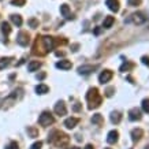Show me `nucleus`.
I'll list each match as a JSON object with an SVG mask.
<instances>
[{
  "label": "nucleus",
  "mask_w": 149,
  "mask_h": 149,
  "mask_svg": "<svg viewBox=\"0 0 149 149\" xmlns=\"http://www.w3.org/2000/svg\"><path fill=\"white\" fill-rule=\"evenodd\" d=\"M86 100H88V103H89V108H97L100 104H101V96H100L99 91L96 89V88H92L88 91L86 93Z\"/></svg>",
  "instance_id": "1"
},
{
  "label": "nucleus",
  "mask_w": 149,
  "mask_h": 149,
  "mask_svg": "<svg viewBox=\"0 0 149 149\" xmlns=\"http://www.w3.org/2000/svg\"><path fill=\"white\" fill-rule=\"evenodd\" d=\"M54 134L56 137H51L49 141L51 142H54L55 145H58V146H66L68 144V136L63 134V133H59V131H54Z\"/></svg>",
  "instance_id": "2"
},
{
  "label": "nucleus",
  "mask_w": 149,
  "mask_h": 149,
  "mask_svg": "<svg viewBox=\"0 0 149 149\" xmlns=\"http://www.w3.org/2000/svg\"><path fill=\"white\" fill-rule=\"evenodd\" d=\"M146 21V17H145L142 13H134L133 15H131L129 19H126V22H133L136 23V25H142V23Z\"/></svg>",
  "instance_id": "3"
},
{
  "label": "nucleus",
  "mask_w": 149,
  "mask_h": 149,
  "mask_svg": "<svg viewBox=\"0 0 149 149\" xmlns=\"http://www.w3.org/2000/svg\"><path fill=\"white\" fill-rule=\"evenodd\" d=\"M38 122H40L41 126H49V125H52V123H54V116L51 115V112L45 111V112H42L40 115Z\"/></svg>",
  "instance_id": "4"
},
{
  "label": "nucleus",
  "mask_w": 149,
  "mask_h": 149,
  "mask_svg": "<svg viewBox=\"0 0 149 149\" xmlns=\"http://www.w3.org/2000/svg\"><path fill=\"white\" fill-rule=\"evenodd\" d=\"M17 42H18L19 45L22 47H26L29 44V36H27V33L25 32H21L18 34V38H17Z\"/></svg>",
  "instance_id": "5"
},
{
  "label": "nucleus",
  "mask_w": 149,
  "mask_h": 149,
  "mask_svg": "<svg viewBox=\"0 0 149 149\" xmlns=\"http://www.w3.org/2000/svg\"><path fill=\"white\" fill-rule=\"evenodd\" d=\"M55 112L58 113V115H60V116L66 115V113H67V109H66V104H64L63 101H59V103L55 105Z\"/></svg>",
  "instance_id": "6"
},
{
  "label": "nucleus",
  "mask_w": 149,
  "mask_h": 149,
  "mask_svg": "<svg viewBox=\"0 0 149 149\" xmlns=\"http://www.w3.org/2000/svg\"><path fill=\"white\" fill-rule=\"evenodd\" d=\"M111 78H112V71H109V70H105V71H103L101 74H100L99 81L101 82V84H107V82H108Z\"/></svg>",
  "instance_id": "7"
},
{
  "label": "nucleus",
  "mask_w": 149,
  "mask_h": 149,
  "mask_svg": "<svg viewBox=\"0 0 149 149\" xmlns=\"http://www.w3.org/2000/svg\"><path fill=\"white\" fill-rule=\"evenodd\" d=\"M105 4L108 6V8L113 13L119 11V0H105Z\"/></svg>",
  "instance_id": "8"
},
{
  "label": "nucleus",
  "mask_w": 149,
  "mask_h": 149,
  "mask_svg": "<svg viewBox=\"0 0 149 149\" xmlns=\"http://www.w3.org/2000/svg\"><path fill=\"white\" fill-rule=\"evenodd\" d=\"M141 111L140 109H137V108H133L129 111V119L130 120H140L141 119Z\"/></svg>",
  "instance_id": "9"
},
{
  "label": "nucleus",
  "mask_w": 149,
  "mask_h": 149,
  "mask_svg": "<svg viewBox=\"0 0 149 149\" xmlns=\"http://www.w3.org/2000/svg\"><path fill=\"white\" fill-rule=\"evenodd\" d=\"M78 122H79L78 118H68V119H66V122H64V126L67 127V129H74V127L77 126Z\"/></svg>",
  "instance_id": "10"
},
{
  "label": "nucleus",
  "mask_w": 149,
  "mask_h": 149,
  "mask_svg": "<svg viewBox=\"0 0 149 149\" xmlns=\"http://www.w3.org/2000/svg\"><path fill=\"white\" fill-rule=\"evenodd\" d=\"M118 136H119V133L116 130H112L108 133V137H107V141H108L109 144H115L118 141Z\"/></svg>",
  "instance_id": "11"
},
{
  "label": "nucleus",
  "mask_w": 149,
  "mask_h": 149,
  "mask_svg": "<svg viewBox=\"0 0 149 149\" xmlns=\"http://www.w3.org/2000/svg\"><path fill=\"white\" fill-rule=\"evenodd\" d=\"M56 67L60 68V70H68V68H71V63L68 60H60L56 63Z\"/></svg>",
  "instance_id": "12"
},
{
  "label": "nucleus",
  "mask_w": 149,
  "mask_h": 149,
  "mask_svg": "<svg viewBox=\"0 0 149 149\" xmlns=\"http://www.w3.org/2000/svg\"><path fill=\"white\" fill-rule=\"evenodd\" d=\"M95 70H96V66H81L78 68L79 74H89V72L95 71Z\"/></svg>",
  "instance_id": "13"
},
{
  "label": "nucleus",
  "mask_w": 149,
  "mask_h": 149,
  "mask_svg": "<svg viewBox=\"0 0 149 149\" xmlns=\"http://www.w3.org/2000/svg\"><path fill=\"white\" fill-rule=\"evenodd\" d=\"M60 13H62V15H63V17H66L67 19L72 18L71 14H70V8H68L67 4H62V6H60Z\"/></svg>",
  "instance_id": "14"
},
{
  "label": "nucleus",
  "mask_w": 149,
  "mask_h": 149,
  "mask_svg": "<svg viewBox=\"0 0 149 149\" xmlns=\"http://www.w3.org/2000/svg\"><path fill=\"white\" fill-rule=\"evenodd\" d=\"M142 134H144V131L141 130V129H136V130H133V131H131V137H133V141L136 142V141L141 140Z\"/></svg>",
  "instance_id": "15"
},
{
  "label": "nucleus",
  "mask_w": 149,
  "mask_h": 149,
  "mask_svg": "<svg viewBox=\"0 0 149 149\" xmlns=\"http://www.w3.org/2000/svg\"><path fill=\"white\" fill-rule=\"evenodd\" d=\"M40 67H41V63L38 62V60H33V62H30L29 66H27L29 71H36V70H38Z\"/></svg>",
  "instance_id": "16"
},
{
  "label": "nucleus",
  "mask_w": 149,
  "mask_h": 149,
  "mask_svg": "<svg viewBox=\"0 0 149 149\" xmlns=\"http://www.w3.org/2000/svg\"><path fill=\"white\" fill-rule=\"evenodd\" d=\"M11 22L17 26H22V18L21 15H11Z\"/></svg>",
  "instance_id": "17"
},
{
  "label": "nucleus",
  "mask_w": 149,
  "mask_h": 149,
  "mask_svg": "<svg viewBox=\"0 0 149 149\" xmlns=\"http://www.w3.org/2000/svg\"><path fill=\"white\" fill-rule=\"evenodd\" d=\"M120 119H122V115H120V112H112V115H111V122L116 125V123L120 122Z\"/></svg>",
  "instance_id": "18"
},
{
  "label": "nucleus",
  "mask_w": 149,
  "mask_h": 149,
  "mask_svg": "<svg viewBox=\"0 0 149 149\" xmlns=\"http://www.w3.org/2000/svg\"><path fill=\"white\" fill-rule=\"evenodd\" d=\"M36 92L38 93V95H44V93L48 92V86L44 85V84H40V85L36 88Z\"/></svg>",
  "instance_id": "19"
},
{
  "label": "nucleus",
  "mask_w": 149,
  "mask_h": 149,
  "mask_svg": "<svg viewBox=\"0 0 149 149\" xmlns=\"http://www.w3.org/2000/svg\"><path fill=\"white\" fill-rule=\"evenodd\" d=\"M115 22V19H113V17H107V18L104 19V23H103V26L105 27V29H108V27L112 26V23Z\"/></svg>",
  "instance_id": "20"
},
{
  "label": "nucleus",
  "mask_w": 149,
  "mask_h": 149,
  "mask_svg": "<svg viewBox=\"0 0 149 149\" xmlns=\"http://www.w3.org/2000/svg\"><path fill=\"white\" fill-rule=\"evenodd\" d=\"M10 60H11V58H1L0 59V70H3L6 66H8Z\"/></svg>",
  "instance_id": "21"
},
{
  "label": "nucleus",
  "mask_w": 149,
  "mask_h": 149,
  "mask_svg": "<svg viewBox=\"0 0 149 149\" xmlns=\"http://www.w3.org/2000/svg\"><path fill=\"white\" fill-rule=\"evenodd\" d=\"M1 30H3V33H4V34H10V32H11L10 23H7V22H3V23H1Z\"/></svg>",
  "instance_id": "22"
},
{
  "label": "nucleus",
  "mask_w": 149,
  "mask_h": 149,
  "mask_svg": "<svg viewBox=\"0 0 149 149\" xmlns=\"http://www.w3.org/2000/svg\"><path fill=\"white\" fill-rule=\"evenodd\" d=\"M134 67V64L133 63H123L122 66H120V71H125V70H126V71H129V70H130V68H133Z\"/></svg>",
  "instance_id": "23"
},
{
  "label": "nucleus",
  "mask_w": 149,
  "mask_h": 149,
  "mask_svg": "<svg viewBox=\"0 0 149 149\" xmlns=\"http://www.w3.org/2000/svg\"><path fill=\"white\" fill-rule=\"evenodd\" d=\"M93 123H96V125H100V123L103 122V116L100 115V113H96V115H93Z\"/></svg>",
  "instance_id": "24"
},
{
  "label": "nucleus",
  "mask_w": 149,
  "mask_h": 149,
  "mask_svg": "<svg viewBox=\"0 0 149 149\" xmlns=\"http://www.w3.org/2000/svg\"><path fill=\"white\" fill-rule=\"evenodd\" d=\"M142 109H144V112L149 113V99H145L142 101Z\"/></svg>",
  "instance_id": "25"
},
{
  "label": "nucleus",
  "mask_w": 149,
  "mask_h": 149,
  "mask_svg": "<svg viewBox=\"0 0 149 149\" xmlns=\"http://www.w3.org/2000/svg\"><path fill=\"white\" fill-rule=\"evenodd\" d=\"M11 4L18 6V7H22V6L25 4V0H13V1H11Z\"/></svg>",
  "instance_id": "26"
},
{
  "label": "nucleus",
  "mask_w": 149,
  "mask_h": 149,
  "mask_svg": "<svg viewBox=\"0 0 149 149\" xmlns=\"http://www.w3.org/2000/svg\"><path fill=\"white\" fill-rule=\"evenodd\" d=\"M6 149H18V144H17V142H11L10 145L6 146Z\"/></svg>",
  "instance_id": "27"
},
{
  "label": "nucleus",
  "mask_w": 149,
  "mask_h": 149,
  "mask_svg": "<svg viewBox=\"0 0 149 149\" xmlns=\"http://www.w3.org/2000/svg\"><path fill=\"white\" fill-rule=\"evenodd\" d=\"M141 3V0H129V6H138Z\"/></svg>",
  "instance_id": "28"
},
{
  "label": "nucleus",
  "mask_w": 149,
  "mask_h": 149,
  "mask_svg": "<svg viewBox=\"0 0 149 149\" xmlns=\"http://www.w3.org/2000/svg\"><path fill=\"white\" fill-rule=\"evenodd\" d=\"M41 145H42V144H41L40 141H38V142H36V144H33L30 149H41Z\"/></svg>",
  "instance_id": "29"
},
{
  "label": "nucleus",
  "mask_w": 149,
  "mask_h": 149,
  "mask_svg": "<svg viewBox=\"0 0 149 149\" xmlns=\"http://www.w3.org/2000/svg\"><path fill=\"white\" fill-rule=\"evenodd\" d=\"M141 60H142V63H144V64L149 66V56H142V58H141Z\"/></svg>",
  "instance_id": "30"
},
{
  "label": "nucleus",
  "mask_w": 149,
  "mask_h": 149,
  "mask_svg": "<svg viewBox=\"0 0 149 149\" xmlns=\"http://www.w3.org/2000/svg\"><path fill=\"white\" fill-rule=\"evenodd\" d=\"M29 23H30V26H32V27H36L37 26V21H36V19H30V21H29Z\"/></svg>",
  "instance_id": "31"
},
{
  "label": "nucleus",
  "mask_w": 149,
  "mask_h": 149,
  "mask_svg": "<svg viewBox=\"0 0 149 149\" xmlns=\"http://www.w3.org/2000/svg\"><path fill=\"white\" fill-rule=\"evenodd\" d=\"M112 93H113V88H108V89H107V96H108V97H111V96H112Z\"/></svg>",
  "instance_id": "32"
},
{
  "label": "nucleus",
  "mask_w": 149,
  "mask_h": 149,
  "mask_svg": "<svg viewBox=\"0 0 149 149\" xmlns=\"http://www.w3.org/2000/svg\"><path fill=\"white\" fill-rule=\"evenodd\" d=\"M44 77H45V74H40V75H37V78H38V79H42Z\"/></svg>",
  "instance_id": "33"
},
{
  "label": "nucleus",
  "mask_w": 149,
  "mask_h": 149,
  "mask_svg": "<svg viewBox=\"0 0 149 149\" xmlns=\"http://www.w3.org/2000/svg\"><path fill=\"white\" fill-rule=\"evenodd\" d=\"M85 149H93V146L89 144V145H86V146H85Z\"/></svg>",
  "instance_id": "34"
},
{
  "label": "nucleus",
  "mask_w": 149,
  "mask_h": 149,
  "mask_svg": "<svg viewBox=\"0 0 149 149\" xmlns=\"http://www.w3.org/2000/svg\"><path fill=\"white\" fill-rule=\"evenodd\" d=\"M145 149H149V145H146V146H145Z\"/></svg>",
  "instance_id": "35"
},
{
  "label": "nucleus",
  "mask_w": 149,
  "mask_h": 149,
  "mask_svg": "<svg viewBox=\"0 0 149 149\" xmlns=\"http://www.w3.org/2000/svg\"><path fill=\"white\" fill-rule=\"evenodd\" d=\"M105 149H111V148H105Z\"/></svg>",
  "instance_id": "36"
},
{
  "label": "nucleus",
  "mask_w": 149,
  "mask_h": 149,
  "mask_svg": "<svg viewBox=\"0 0 149 149\" xmlns=\"http://www.w3.org/2000/svg\"><path fill=\"white\" fill-rule=\"evenodd\" d=\"M74 149H78V148H74Z\"/></svg>",
  "instance_id": "37"
}]
</instances>
